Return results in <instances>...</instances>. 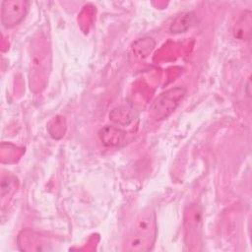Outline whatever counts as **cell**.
Listing matches in <instances>:
<instances>
[{
	"label": "cell",
	"instance_id": "obj_1",
	"mask_svg": "<svg viewBox=\"0 0 252 252\" xmlns=\"http://www.w3.org/2000/svg\"><path fill=\"white\" fill-rule=\"evenodd\" d=\"M156 235V216L154 212L148 210L136 220L128 235L126 248L130 251H148L153 247Z\"/></svg>",
	"mask_w": 252,
	"mask_h": 252
},
{
	"label": "cell",
	"instance_id": "obj_2",
	"mask_svg": "<svg viewBox=\"0 0 252 252\" xmlns=\"http://www.w3.org/2000/svg\"><path fill=\"white\" fill-rule=\"evenodd\" d=\"M185 90L181 87L168 90L162 93L154 102L152 106V115L159 120L166 118L178 105L181 98L184 96Z\"/></svg>",
	"mask_w": 252,
	"mask_h": 252
},
{
	"label": "cell",
	"instance_id": "obj_3",
	"mask_svg": "<svg viewBox=\"0 0 252 252\" xmlns=\"http://www.w3.org/2000/svg\"><path fill=\"white\" fill-rule=\"evenodd\" d=\"M25 1H4L2 3V23L5 27L18 25L25 17L28 10Z\"/></svg>",
	"mask_w": 252,
	"mask_h": 252
},
{
	"label": "cell",
	"instance_id": "obj_4",
	"mask_svg": "<svg viewBox=\"0 0 252 252\" xmlns=\"http://www.w3.org/2000/svg\"><path fill=\"white\" fill-rule=\"evenodd\" d=\"M194 14L191 12L184 13L177 17L174 22L171 24L170 31L172 32H185L193 23Z\"/></svg>",
	"mask_w": 252,
	"mask_h": 252
}]
</instances>
